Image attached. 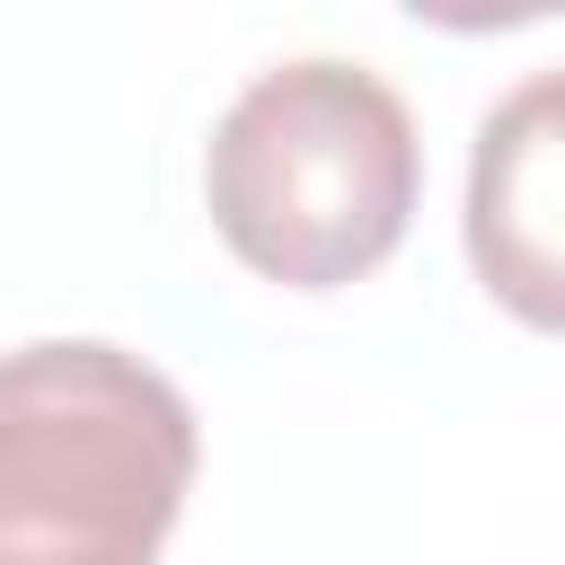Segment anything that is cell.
Here are the masks:
<instances>
[{
  "mask_svg": "<svg viewBox=\"0 0 565 565\" xmlns=\"http://www.w3.org/2000/svg\"><path fill=\"white\" fill-rule=\"evenodd\" d=\"M203 433L168 371L53 335L0 371V565H159Z\"/></svg>",
  "mask_w": 565,
  "mask_h": 565,
  "instance_id": "cell-2",
  "label": "cell"
},
{
  "mask_svg": "<svg viewBox=\"0 0 565 565\" xmlns=\"http://www.w3.org/2000/svg\"><path fill=\"white\" fill-rule=\"evenodd\" d=\"M424 194L406 97L362 62L256 71L203 150V203L230 256L282 291H335L397 256Z\"/></svg>",
  "mask_w": 565,
  "mask_h": 565,
  "instance_id": "cell-1",
  "label": "cell"
},
{
  "mask_svg": "<svg viewBox=\"0 0 565 565\" xmlns=\"http://www.w3.org/2000/svg\"><path fill=\"white\" fill-rule=\"evenodd\" d=\"M468 265L539 335H565V71L503 88L468 150Z\"/></svg>",
  "mask_w": 565,
  "mask_h": 565,
  "instance_id": "cell-3",
  "label": "cell"
}]
</instances>
